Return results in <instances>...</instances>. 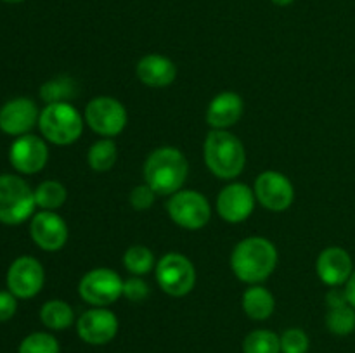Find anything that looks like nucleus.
Instances as JSON below:
<instances>
[{
  "label": "nucleus",
  "mask_w": 355,
  "mask_h": 353,
  "mask_svg": "<svg viewBox=\"0 0 355 353\" xmlns=\"http://www.w3.org/2000/svg\"><path fill=\"white\" fill-rule=\"evenodd\" d=\"M277 266V249L269 239L252 235L234 246L231 253V270L241 282L262 284Z\"/></svg>",
  "instance_id": "1"
},
{
  "label": "nucleus",
  "mask_w": 355,
  "mask_h": 353,
  "mask_svg": "<svg viewBox=\"0 0 355 353\" xmlns=\"http://www.w3.org/2000/svg\"><path fill=\"white\" fill-rule=\"evenodd\" d=\"M144 183H148L158 196H172L179 192L189 175V161L180 149L163 145L155 149L146 158Z\"/></svg>",
  "instance_id": "2"
},
{
  "label": "nucleus",
  "mask_w": 355,
  "mask_h": 353,
  "mask_svg": "<svg viewBox=\"0 0 355 353\" xmlns=\"http://www.w3.org/2000/svg\"><path fill=\"white\" fill-rule=\"evenodd\" d=\"M203 159L217 179L234 180L246 166L245 145L229 130H210L203 144Z\"/></svg>",
  "instance_id": "3"
},
{
  "label": "nucleus",
  "mask_w": 355,
  "mask_h": 353,
  "mask_svg": "<svg viewBox=\"0 0 355 353\" xmlns=\"http://www.w3.org/2000/svg\"><path fill=\"white\" fill-rule=\"evenodd\" d=\"M83 123L85 120L71 102L47 104L38 118V127L44 138L55 145H69L78 141Z\"/></svg>",
  "instance_id": "4"
},
{
  "label": "nucleus",
  "mask_w": 355,
  "mask_h": 353,
  "mask_svg": "<svg viewBox=\"0 0 355 353\" xmlns=\"http://www.w3.org/2000/svg\"><path fill=\"white\" fill-rule=\"evenodd\" d=\"M37 203L35 192L21 176L0 175V221L17 225L33 215Z\"/></svg>",
  "instance_id": "5"
},
{
  "label": "nucleus",
  "mask_w": 355,
  "mask_h": 353,
  "mask_svg": "<svg viewBox=\"0 0 355 353\" xmlns=\"http://www.w3.org/2000/svg\"><path fill=\"white\" fill-rule=\"evenodd\" d=\"M156 282L168 296L182 298L196 286V269L182 253H166L156 262Z\"/></svg>",
  "instance_id": "6"
},
{
  "label": "nucleus",
  "mask_w": 355,
  "mask_h": 353,
  "mask_svg": "<svg viewBox=\"0 0 355 353\" xmlns=\"http://www.w3.org/2000/svg\"><path fill=\"white\" fill-rule=\"evenodd\" d=\"M83 120L92 132L106 138H113L125 130L128 121L127 109L118 99L99 96L89 100L83 113Z\"/></svg>",
  "instance_id": "7"
},
{
  "label": "nucleus",
  "mask_w": 355,
  "mask_h": 353,
  "mask_svg": "<svg viewBox=\"0 0 355 353\" xmlns=\"http://www.w3.org/2000/svg\"><path fill=\"white\" fill-rule=\"evenodd\" d=\"M172 221L186 230H200L210 221L211 206L207 197L193 189H180L172 194L166 203Z\"/></svg>",
  "instance_id": "8"
},
{
  "label": "nucleus",
  "mask_w": 355,
  "mask_h": 353,
  "mask_svg": "<svg viewBox=\"0 0 355 353\" xmlns=\"http://www.w3.org/2000/svg\"><path fill=\"white\" fill-rule=\"evenodd\" d=\"M78 294L90 307H110L123 296V279L116 270L92 269L80 279Z\"/></svg>",
  "instance_id": "9"
},
{
  "label": "nucleus",
  "mask_w": 355,
  "mask_h": 353,
  "mask_svg": "<svg viewBox=\"0 0 355 353\" xmlns=\"http://www.w3.org/2000/svg\"><path fill=\"white\" fill-rule=\"evenodd\" d=\"M257 201L269 211H286L295 201V187L284 173L276 170L262 172L253 185Z\"/></svg>",
  "instance_id": "10"
},
{
  "label": "nucleus",
  "mask_w": 355,
  "mask_h": 353,
  "mask_svg": "<svg viewBox=\"0 0 355 353\" xmlns=\"http://www.w3.org/2000/svg\"><path fill=\"white\" fill-rule=\"evenodd\" d=\"M120 329V322L114 311L107 307H92L83 311L76 320V334L83 343L103 346L113 341Z\"/></svg>",
  "instance_id": "11"
},
{
  "label": "nucleus",
  "mask_w": 355,
  "mask_h": 353,
  "mask_svg": "<svg viewBox=\"0 0 355 353\" xmlns=\"http://www.w3.org/2000/svg\"><path fill=\"white\" fill-rule=\"evenodd\" d=\"M45 282L42 263L35 256H19L12 262L7 272V287L19 300L37 296Z\"/></svg>",
  "instance_id": "12"
},
{
  "label": "nucleus",
  "mask_w": 355,
  "mask_h": 353,
  "mask_svg": "<svg viewBox=\"0 0 355 353\" xmlns=\"http://www.w3.org/2000/svg\"><path fill=\"white\" fill-rule=\"evenodd\" d=\"M257 197L252 187L243 182H231L217 196V213L227 224H241L252 217Z\"/></svg>",
  "instance_id": "13"
},
{
  "label": "nucleus",
  "mask_w": 355,
  "mask_h": 353,
  "mask_svg": "<svg viewBox=\"0 0 355 353\" xmlns=\"http://www.w3.org/2000/svg\"><path fill=\"white\" fill-rule=\"evenodd\" d=\"M49 159V149L44 138L37 135H21L12 142L9 151V161L23 175H33L45 168Z\"/></svg>",
  "instance_id": "14"
},
{
  "label": "nucleus",
  "mask_w": 355,
  "mask_h": 353,
  "mask_svg": "<svg viewBox=\"0 0 355 353\" xmlns=\"http://www.w3.org/2000/svg\"><path fill=\"white\" fill-rule=\"evenodd\" d=\"M30 234L35 244L49 253L59 251L68 242V225L55 211H44L33 215L30 224Z\"/></svg>",
  "instance_id": "15"
},
{
  "label": "nucleus",
  "mask_w": 355,
  "mask_h": 353,
  "mask_svg": "<svg viewBox=\"0 0 355 353\" xmlns=\"http://www.w3.org/2000/svg\"><path fill=\"white\" fill-rule=\"evenodd\" d=\"M37 104L28 97H17L3 104L0 109V130L7 135L21 137L30 134L31 128L38 123Z\"/></svg>",
  "instance_id": "16"
},
{
  "label": "nucleus",
  "mask_w": 355,
  "mask_h": 353,
  "mask_svg": "<svg viewBox=\"0 0 355 353\" xmlns=\"http://www.w3.org/2000/svg\"><path fill=\"white\" fill-rule=\"evenodd\" d=\"M315 272L322 284L329 287H340L349 280L354 272L352 256L338 246L322 249L315 262Z\"/></svg>",
  "instance_id": "17"
},
{
  "label": "nucleus",
  "mask_w": 355,
  "mask_h": 353,
  "mask_svg": "<svg viewBox=\"0 0 355 353\" xmlns=\"http://www.w3.org/2000/svg\"><path fill=\"white\" fill-rule=\"evenodd\" d=\"M245 100L239 93L225 90L217 93L207 107V123L211 130H229L241 120Z\"/></svg>",
  "instance_id": "18"
},
{
  "label": "nucleus",
  "mask_w": 355,
  "mask_h": 353,
  "mask_svg": "<svg viewBox=\"0 0 355 353\" xmlns=\"http://www.w3.org/2000/svg\"><path fill=\"white\" fill-rule=\"evenodd\" d=\"M135 75L151 89H163L175 82L177 66L170 57L162 54H148L139 59L135 66Z\"/></svg>",
  "instance_id": "19"
},
{
  "label": "nucleus",
  "mask_w": 355,
  "mask_h": 353,
  "mask_svg": "<svg viewBox=\"0 0 355 353\" xmlns=\"http://www.w3.org/2000/svg\"><path fill=\"white\" fill-rule=\"evenodd\" d=\"M241 307L253 320H267L276 310V298L267 287L253 284L243 293Z\"/></svg>",
  "instance_id": "20"
},
{
  "label": "nucleus",
  "mask_w": 355,
  "mask_h": 353,
  "mask_svg": "<svg viewBox=\"0 0 355 353\" xmlns=\"http://www.w3.org/2000/svg\"><path fill=\"white\" fill-rule=\"evenodd\" d=\"M40 320L51 331H64L75 322V311L66 301L49 300L40 308Z\"/></svg>",
  "instance_id": "21"
},
{
  "label": "nucleus",
  "mask_w": 355,
  "mask_h": 353,
  "mask_svg": "<svg viewBox=\"0 0 355 353\" xmlns=\"http://www.w3.org/2000/svg\"><path fill=\"white\" fill-rule=\"evenodd\" d=\"M118 159V149L113 138H99L94 142L87 152V163L97 173L110 172Z\"/></svg>",
  "instance_id": "22"
},
{
  "label": "nucleus",
  "mask_w": 355,
  "mask_h": 353,
  "mask_svg": "<svg viewBox=\"0 0 355 353\" xmlns=\"http://www.w3.org/2000/svg\"><path fill=\"white\" fill-rule=\"evenodd\" d=\"M35 192V203L44 211H55L68 199V190L58 180H45L42 182Z\"/></svg>",
  "instance_id": "23"
},
{
  "label": "nucleus",
  "mask_w": 355,
  "mask_h": 353,
  "mask_svg": "<svg viewBox=\"0 0 355 353\" xmlns=\"http://www.w3.org/2000/svg\"><path fill=\"white\" fill-rule=\"evenodd\" d=\"M76 82L69 76H58L40 87V97L45 104L69 102L76 96Z\"/></svg>",
  "instance_id": "24"
},
{
  "label": "nucleus",
  "mask_w": 355,
  "mask_h": 353,
  "mask_svg": "<svg viewBox=\"0 0 355 353\" xmlns=\"http://www.w3.org/2000/svg\"><path fill=\"white\" fill-rule=\"evenodd\" d=\"M123 266L132 275L144 277L146 273H149L156 266L155 255H153L148 246L134 244L123 253Z\"/></svg>",
  "instance_id": "25"
},
{
  "label": "nucleus",
  "mask_w": 355,
  "mask_h": 353,
  "mask_svg": "<svg viewBox=\"0 0 355 353\" xmlns=\"http://www.w3.org/2000/svg\"><path fill=\"white\" fill-rule=\"evenodd\" d=\"M243 353H281V338L269 329H255L243 339Z\"/></svg>",
  "instance_id": "26"
},
{
  "label": "nucleus",
  "mask_w": 355,
  "mask_h": 353,
  "mask_svg": "<svg viewBox=\"0 0 355 353\" xmlns=\"http://www.w3.org/2000/svg\"><path fill=\"white\" fill-rule=\"evenodd\" d=\"M326 327L336 336H349L355 331V308L349 303L342 307L328 308L326 314Z\"/></svg>",
  "instance_id": "27"
},
{
  "label": "nucleus",
  "mask_w": 355,
  "mask_h": 353,
  "mask_svg": "<svg viewBox=\"0 0 355 353\" xmlns=\"http://www.w3.org/2000/svg\"><path fill=\"white\" fill-rule=\"evenodd\" d=\"M17 353H61V346L51 332H31L21 341Z\"/></svg>",
  "instance_id": "28"
},
{
  "label": "nucleus",
  "mask_w": 355,
  "mask_h": 353,
  "mask_svg": "<svg viewBox=\"0 0 355 353\" xmlns=\"http://www.w3.org/2000/svg\"><path fill=\"white\" fill-rule=\"evenodd\" d=\"M281 338V353H307L311 348V339L307 332L298 327L286 329Z\"/></svg>",
  "instance_id": "29"
},
{
  "label": "nucleus",
  "mask_w": 355,
  "mask_h": 353,
  "mask_svg": "<svg viewBox=\"0 0 355 353\" xmlns=\"http://www.w3.org/2000/svg\"><path fill=\"white\" fill-rule=\"evenodd\" d=\"M149 293H151L149 284L142 277L132 275L127 280H123V296L132 303H142V301L148 300Z\"/></svg>",
  "instance_id": "30"
},
{
  "label": "nucleus",
  "mask_w": 355,
  "mask_h": 353,
  "mask_svg": "<svg viewBox=\"0 0 355 353\" xmlns=\"http://www.w3.org/2000/svg\"><path fill=\"white\" fill-rule=\"evenodd\" d=\"M158 194L148 185V183H141V185H135L134 189L130 190V196H128V201H130V206L137 211L149 210V208L155 204V199Z\"/></svg>",
  "instance_id": "31"
},
{
  "label": "nucleus",
  "mask_w": 355,
  "mask_h": 353,
  "mask_svg": "<svg viewBox=\"0 0 355 353\" xmlns=\"http://www.w3.org/2000/svg\"><path fill=\"white\" fill-rule=\"evenodd\" d=\"M17 310V298L10 291H0V322H7Z\"/></svg>",
  "instance_id": "32"
},
{
  "label": "nucleus",
  "mask_w": 355,
  "mask_h": 353,
  "mask_svg": "<svg viewBox=\"0 0 355 353\" xmlns=\"http://www.w3.org/2000/svg\"><path fill=\"white\" fill-rule=\"evenodd\" d=\"M347 294L345 289H340V287H331L328 294H326V305L328 308H335V307H342V305H347Z\"/></svg>",
  "instance_id": "33"
},
{
  "label": "nucleus",
  "mask_w": 355,
  "mask_h": 353,
  "mask_svg": "<svg viewBox=\"0 0 355 353\" xmlns=\"http://www.w3.org/2000/svg\"><path fill=\"white\" fill-rule=\"evenodd\" d=\"M345 294H347V301H349L350 307L355 308V270L352 272V275L349 277V280L345 282Z\"/></svg>",
  "instance_id": "34"
},
{
  "label": "nucleus",
  "mask_w": 355,
  "mask_h": 353,
  "mask_svg": "<svg viewBox=\"0 0 355 353\" xmlns=\"http://www.w3.org/2000/svg\"><path fill=\"white\" fill-rule=\"evenodd\" d=\"M274 6H279V7H288L295 2V0H270Z\"/></svg>",
  "instance_id": "35"
},
{
  "label": "nucleus",
  "mask_w": 355,
  "mask_h": 353,
  "mask_svg": "<svg viewBox=\"0 0 355 353\" xmlns=\"http://www.w3.org/2000/svg\"><path fill=\"white\" fill-rule=\"evenodd\" d=\"M3 2H7V3H17V2H23V0H3Z\"/></svg>",
  "instance_id": "36"
}]
</instances>
